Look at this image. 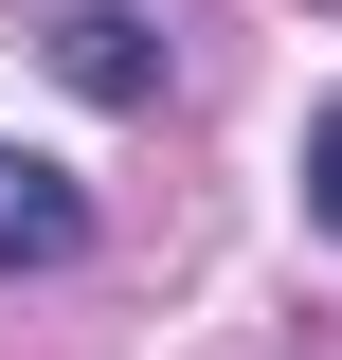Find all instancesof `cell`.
I'll use <instances>...</instances> for the list:
<instances>
[{"mask_svg": "<svg viewBox=\"0 0 342 360\" xmlns=\"http://www.w3.org/2000/svg\"><path fill=\"white\" fill-rule=\"evenodd\" d=\"M72 252H90V180L0 144V270H72Z\"/></svg>", "mask_w": 342, "mask_h": 360, "instance_id": "obj_1", "label": "cell"}, {"mask_svg": "<svg viewBox=\"0 0 342 360\" xmlns=\"http://www.w3.org/2000/svg\"><path fill=\"white\" fill-rule=\"evenodd\" d=\"M54 72H72L90 108H144V90H163V37H144L127 0H54Z\"/></svg>", "mask_w": 342, "mask_h": 360, "instance_id": "obj_2", "label": "cell"}, {"mask_svg": "<svg viewBox=\"0 0 342 360\" xmlns=\"http://www.w3.org/2000/svg\"><path fill=\"white\" fill-rule=\"evenodd\" d=\"M306 217L342 234V90H324V108H306Z\"/></svg>", "mask_w": 342, "mask_h": 360, "instance_id": "obj_3", "label": "cell"}]
</instances>
